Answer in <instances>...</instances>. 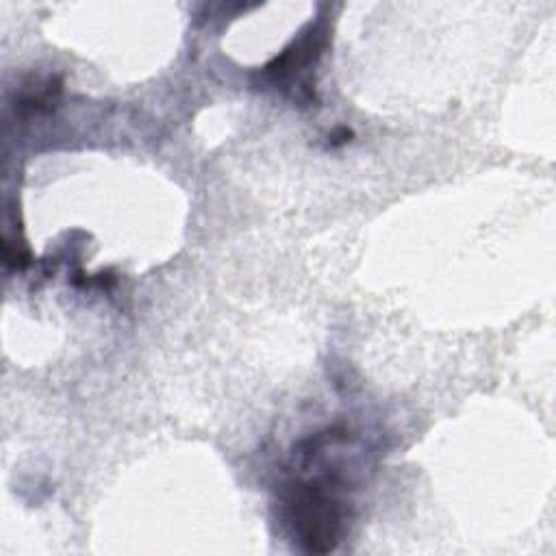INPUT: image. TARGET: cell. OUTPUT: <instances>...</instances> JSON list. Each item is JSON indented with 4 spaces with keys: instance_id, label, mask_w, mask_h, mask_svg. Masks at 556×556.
Returning a JSON list of instances; mask_svg holds the SVG:
<instances>
[{
    "instance_id": "6da1fadb",
    "label": "cell",
    "mask_w": 556,
    "mask_h": 556,
    "mask_svg": "<svg viewBox=\"0 0 556 556\" xmlns=\"http://www.w3.org/2000/svg\"><path fill=\"white\" fill-rule=\"evenodd\" d=\"M343 484L337 476L293 480L282 493V506L293 536L308 554L332 552L348 521V504L341 497Z\"/></svg>"
},
{
    "instance_id": "7a4b0ae2",
    "label": "cell",
    "mask_w": 556,
    "mask_h": 556,
    "mask_svg": "<svg viewBox=\"0 0 556 556\" xmlns=\"http://www.w3.org/2000/svg\"><path fill=\"white\" fill-rule=\"evenodd\" d=\"M326 43L328 30L324 28V24H311L285 52H280L271 63L263 67L265 78H269L274 85H287L285 89H298V100L313 102L315 87H311L306 72L317 65L319 56L326 50Z\"/></svg>"
}]
</instances>
